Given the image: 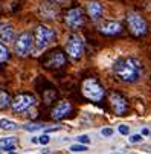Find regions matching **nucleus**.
Wrapping results in <instances>:
<instances>
[{
	"mask_svg": "<svg viewBox=\"0 0 151 154\" xmlns=\"http://www.w3.org/2000/svg\"><path fill=\"white\" fill-rule=\"evenodd\" d=\"M115 73L125 82H136L142 75V64L136 58H124L115 64Z\"/></svg>",
	"mask_w": 151,
	"mask_h": 154,
	"instance_id": "1",
	"label": "nucleus"
},
{
	"mask_svg": "<svg viewBox=\"0 0 151 154\" xmlns=\"http://www.w3.org/2000/svg\"><path fill=\"white\" fill-rule=\"evenodd\" d=\"M81 90H82V95L93 101V102H98L104 98V89H102V85L95 79V78H87L82 85H81Z\"/></svg>",
	"mask_w": 151,
	"mask_h": 154,
	"instance_id": "2",
	"label": "nucleus"
},
{
	"mask_svg": "<svg viewBox=\"0 0 151 154\" xmlns=\"http://www.w3.org/2000/svg\"><path fill=\"white\" fill-rule=\"evenodd\" d=\"M55 38V34H54V29L46 26V25H38L35 28V51H43V49H46L52 40Z\"/></svg>",
	"mask_w": 151,
	"mask_h": 154,
	"instance_id": "3",
	"label": "nucleus"
},
{
	"mask_svg": "<svg viewBox=\"0 0 151 154\" xmlns=\"http://www.w3.org/2000/svg\"><path fill=\"white\" fill-rule=\"evenodd\" d=\"M127 25L130 32L136 37L143 35L146 32V21L139 12H128L127 14Z\"/></svg>",
	"mask_w": 151,
	"mask_h": 154,
	"instance_id": "4",
	"label": "nucleus"
},
{
	"mask_svg": "<svg viewBox=\"0 0 151 154\" xmlns=\"http://www.w3.org/2000/svg\"><path fill=\"white\" fill-rule=\"evenodd\" d=\"M66 52L69 54L70 58L76 60L82 55L84 52V40L81 35L78 34H72L69 38H67V43H66Z\"/></svg>",
	"mask_w": 151,
	"mask_h": 154,
	"instance_id": "5",
	"label": "nucleus"
},
{
	"mask_svg": "<svg viewBox=\"0 0 151 154\" xmlns=\"http://www.w3.org/2000/svg\"><path fill=\"white\" fill-rule=\"evenodd\" d=\"M32 45H34V38H32V35L29 32L20 34L17 41H15V54L20 55V57H26L31 52Z\"/></svg>",
	"mask_w": 151,
	"mask_h": 154,
	"instance_id": "6",
	"label": "nucleus"
},
{
	"mask_svg": "<svg viewBox=\"0 0 151 154\" xmlns=\"http://www.w3.org/2000/svg\"><path fill=\"white\" fill-rule=\"evenodd\" d=\"M64 20H66V25L72 29H79L82 25H84V12L81 8H72L67 11L66 17H64Z\"/></svg>",
	"mask_w": 151,
	"mask_h": 154,
	"instance_id": "7",
	"label": "nucleus"
},
{
	"mask_svg": "<svg viewBox=\"0 0 151 154\" xmlns=\"http://www.w3.org/2000/svg\"><path fill=\"white\" fill-rule=\"evenodd\" d=\"M34 98L32 96H29V95H18L12 102H11V105H12V110L14 112H17V113H21V112H25V110H28L29 107H32L34 105Z\"/></svg>",
	"mask_w": 151,
	"mask_h": 154,
	"instance_id": "8",
	"label": "nucleus"
},
{
	"mask_svg": "<svg viewBox=\"0 0 151 154\" xmlns=\"http://www.w3.org/2000/svg\"><path fill=\"white\" fill-rule=\"evenodd\" d=\"M99 32L104 34V35H115V34H119L122 31V26L119 21H115V20H105L102 23H99L98 26Z\"/></svg>",
	"mask_w": 151,
	"mask_h": 154,
	"instance_id": "9",
	"label": "nucleus"
},
{
	"mask_svg": "<svg viewBox=\"0 0 151 154\" xmlns=\"http://www.w3.org/2000/svg\"><path fill=\"white\" fill-rule=\"evenodd\" d=\"M110 102H112V107H113L115 113L118 116H122L128 108V104H127L125 98H122L119 93H110Z\"/></svg>",
	"mask_w": 151,
	"mask_h": 154,
	"instance_id": "10",
	"label": "nucleus"
},
{
	"mask_svg": "<svg viewBox=\"0 0 151 154\" xmlns=\"http://www.w3.org/2000/svg\"><path fill=\"white\" fill-rule=\"evenodd\" d=\"M70 112H72L70 102L61 101L60 104H57V105L54 107V110H52V118H54L55 121H60V119H63V118H66Z\"/></svg>",
	"mask_w": 151,
	"mask_h": 154,
	"instance_id": "11",
	"label": "nucleus"
},
{
	"mask_svg": "<svg viewBox=\"0 0 151 154\" xmlns=\"http://www.w3.org/2000/svg\"><path fill=\"white\" fill-rule=\"evenodd\" d=\"M0 40L6 45L14 41V28L8 21H0Z\"/></svg>",
	"mask_w": 151,
	"mask_h": 154,
	"instance_id": "12",
	"label": "nucleus"
},
{
	"mask_svg": "<svg viewBox=\"0 0 151 154\" xmlns=\"http://www.w3.org/2000/svg\"><path fill=\"white\" fill-rule=\"evenodd\" d=\"M64 63H66V57H64L63 52L57 51V52H52L49 60H48V67H54V69H58L61 67V66H64Z\"/></svg>",
	"mask_w": 151,
	"mask_h": 154,
	"instance_id": "13",
	"label": "nucleus"
},
{
	"mask_svg": "<svg viewBox=\"0 0 151 154\" xmlns=\"http://www.w3.org/2000/svg\"><path fill=\"white\" fill-rule=\"evenodd\" d=\"M87 12H89L90 18L96 21V20H99L102 17L104 8H102V5L99 2H89L87 3Z\"/></svg>",
	"mask_w": 151,
	"mask_h": 154,
	"instance_id": "14",
	"label": "nucleus"
},
{
	"mask_svg": "<svg viewBox=\"0 0 151 154\" xmlns=\"http://www.w3.org/2000/svg\"><path fill=\"white\" fill-rule=\"evenodd\" d=\"M15 146V137H3L0 139V148L5 151H11Z\"/></svg>",
	"mask_w": 151,
	"mask_h": 154,
	"instance_id": "15",
	"label": "nucleus"
},
{
	"mask_svg": "<svg viewBox=\"0 0 151 154\" xmlns=\"http://www.w3.org/2000/svg\"><path fill=\"white\" fill-rule=\"evenodd\" d=\"M0 128L2 130H14L17 128V124L11 119H6V118H2L0 119Z\"/></svg>",
	"mask_w": 151,
	"mask_h": 154,
	"instance_id": "16",
	"label": "nucleus"
},
{
	"mask_svg": "<svg viewBox=\"0 0 151 154\" xmlns=\"http://www.w3.org/2000/svg\"><path fill=\"white\" fill-rule=\"evenodd\" d=\"M11 102H12V101H11V98H9L8 93L0 92V108H6V107H9Z\"/></svg>",
	"mask_w": 151,
	"mask_h": 154,
	"instance_id": "17",
	"label": "nucleus"
},
{
	"mask_svg": "<svg viewBox=\"0 0 151 154\" xmlns=\"http://www.w3.org/2000/svg\"><path fill=\"white\" fill-rule=\"evenodd\" d=\"M8 57H9V54H8L6 46L3 45V43H0V61H6Z\"/></svg>",
	"mask_w": 151,
	"mask_h": 154,
	"instance_id": "18",
	"label": "nucleus"
},
{
	"mask_svg": "<svg viewBox=\"0 0 151 154\" xmlns=\"http://www.w3.org/2000/svg\"><path fill=\"white\" fill-rule=\"evenodd\" d=\"M23 128L26 131H38V130H43V128H46V127L41 125V124H29V125H25Z\"/></svg>",
	"mask_w": 151,
	"mask_h": 154,
	"instance_id": "19",
	"label": "nucleus"
},
{
	"mask_svg": "<svg viewBox=\"0 0 151 154\" xmlns=\"http://www.w3.org/2000/svg\"><path fill=\"white\" fill-rule=\"evenodd\" d=\"M70 151H73V152H82V151H87V146L82 145V143H76V145H72L70 146Z\"/></svg>",
	"mask_w": 151,
	"mask_h": 154,
	"instance_id": "20",
	"label": "nucleus"
},
{
	"mask_svg": "<svg viewBox=\"0 0 151 154\" xmlns=\"http://www.w3.org/2000/svg\"><path fill=\"white\" fill-rule=\"evenodd\" d=\"M76 140H78L79 143H82V145L90 143V137H89L87 134H81V136H78V137H76Z\"/></svg>",
	"mask_w": 151,
	"mask_h": 154,
	"instance_id": "21",
	"label": "nucleus"
},
{
	"mask_svg": "<svg viewBox=\"0 0 151 154\" xmlns=\"http://www.w3.org/2000/svg\"><path fill=\"white\" fill-rule=\"evenodd\" d=\"M118 131H119L121 134L127 136L128 133H130V127H128V125H125V124H122V125H119V127H118Z\"/></svg>",
	"mask_w": 151,
	"mask_h": 154,
	"instance_id": "22",
	"label": "nucleus"
},
{
	"mask_svg": "<svg viewBox=\"0 0 151 154\" xmlns=\"http://www.w3.org/2000/svg\"><path fill=\"white\" fill-rule=\"evenodd\" d=\"M49 142H51V136L49 134H43V136L38 137V143H41V145H48Z\"/></svg>",
	"mask_w": 151,
	"mask_h": 154,
	"instance_id": "23",
	"label": "nucleus"
},
{
	"mask_svg": "<svg viewBox=\"0 0 151 154\" xmlns=\"http://www.w3.org/2000/svg\"><path fill=\"white\" fill-rule=\"evenodd\" d=\"M142 140H143L142 134H133V136L130 137V142H131V143H140Z\"/></svg>",
	"mask_w": 151,
	"mask_h": 154,
	"instance_id": "24",
	"label": "nucleus"
},
{
	"mask_svg": "<svg viewBox=\"0 0 151 154\" xmlns=\"http://www.w3.org/2000/svg\"><path fill=\"white\" fill-rule=\"evenodd\" d=\"M101 134L105 136V137H110V136L113 134V130L109 128V127H107V128H102V130H101Z\"/></svg>",
	"mask_w": 151,
	"mask_h": 154,
	"instance_id": "25",
	"label": "nucleus"
},
{
	"mask_svg": "<svg viewBox=\"0 0 151 154\" xmlns=\"http://www.w3.org/2000/svg\"><path fill=\"white\" fill-rule=\"evenodd\" d=\"M142 134L143 136H149V130L148 128H142Z\"/></svg>",
	"mask_w": 151,
	"mask_h": 154,
	"instance_id": "26",
	"label": "nucleus"
},
{
	"mask_svg": "<svg viewBox=\"0 0 151 154\" xmlns=\"http://www.w3.org/2000/svg\"><path fill=\"white\" fill-rule=\"evenodd\" d=\"M60 130V127H52V128H46V131L49 133V131H58Z\"/></svg>",
	"mask_w": 151,
	"mask_h": 154,
	"instance_id": "27",
	"label": "nucleus"
},
{
	"mask_svg": "<svg viewBox=\"0 0 151 154\" xmlns=\"http://www.w3.org/2000/svg\"><path fill=\"white\" fill-rule=\"evenodd\" d=\"M48 2H52V3H60V2H63V0H48Z\"/></svg>",
	"mask_w": 151,
	"mask_h": 154,
	"instance_id": "28",
	"label": "nucleus"
},
{
	"mask_svg": "<svg viewBox=\"0 0 151 154\" xmlns=\"http://www.w3.org/2000/svg\"><path fill=\"white\" fill-rule=\"evenodd\" d=\"M146 149H151V145H149V146H146Z\"/></svg>",
	"mask_w": 151,
	"mask_h": 154,
	"instance_id": "29",
	"label": "nucleus"
},
{
	"mask_svg": "<svg viewBox=\"0 0 151 154\" xmlns=\"http://www.w3.org/2000/svg\"><path fill=\"white\" fill-rule=\"evenodd\" d=\"M8 154H17V152H12V151H11V152H8Z\"/></svg>",
	"mask_w": 151,
	"mask_h": 154,
	"instance_id": "30",
	"label": "nucleus"
},
{
	"mask_svg": "<svg viewBox=\"0 0 151 154\" xmlns=\"http://www.w3.org/2000/svg\"><path fill=\"white\" fill-rule=\"evenodd\" d=\"M115 154H122V152H115Z\"/></svg>",
	"mask_w": 151,
	"mask_h": 154,
	"instance_id": "31",
	"label": "nucleus"
}]
</instances>
